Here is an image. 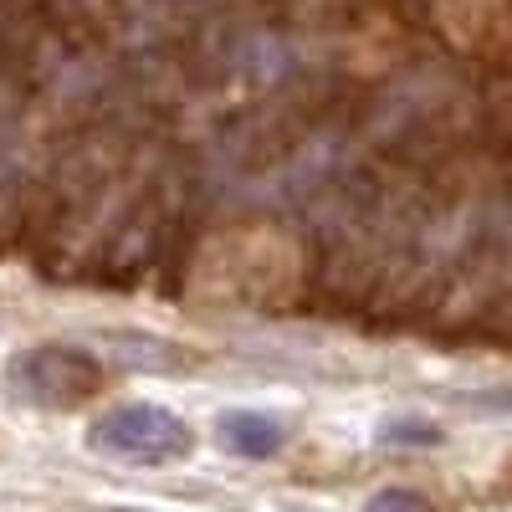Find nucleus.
<instances>
[{
  "instance_id": "obj_1",
  "label": "nucleus",
  "mask_w": 512,
  "mask_h": 512,
  "mask_svg": "<svg viewBox=\"0 0 512 512\" xmlns=\"http://www.w3.org/2000/svg\"><path fill=\"white\" fill-rule=\"evenodd\" d=\"M88 441L118 461H180L190 456L195 436H190V425L180 415H169L159 405H118L113 415H103Z\"/></svg>"
},
{
  "instance_id": "obj_4",
  "label": "nucleus",
  "mask_w": 512,
  "mask_h": 512,
  "mask_svg": "<svg viewBox=\"0 0 512 512\" xmlns=\"http://www.w3.org/2000/svg\"><path fill=\"white\" fill-rule=\"evenodd\" d=\"M369 512H425V502L410 497V492H379V497L369 502Z\"/></svg>"
},
{
  "instance_id": "obj_2",
  "label": "nucleus",
  "mask_w": 512,
  "mask_h": 512,
  "mask_svg": "<svg viewBox=\"0 0 512 512\" xmlns=\"http://www.w3.org/2000/svg\"><path fill=\"white\" fill-rule=\"evenodd\" d=\"M11 379L36 405H77V400H88L98 390V364L88 354H77V349L47 344V349H31L26 359H16Z\"/></svg>"
},
{
  "instance_id": "obj_5",
  "label": "nucleus",
  "mask_w": 512,
  "mask_h": 512,
  "mask_svg": "<svg viewBox=\"0 0 512 512\" xmlns=\"http://www.w3.org/2000/svg\"><path fill=\"white\" fill-rule=\"evenodd\" d=\"M390 441H436V431H431V425H395Z\"/></svg>"
},
{
  "instance_id": "obj_3",
  "label": "nucleus",
  "mask_w": 512,
  "mask_h": 512,
  "mask_svg": "<svg viewBox=\"0 0 512 512\" xmlns=\"http://www.w3.org/2000/svg\"><path fill=\"white\" fill-rule=\"evenodd\" d=\"M216 436H221L226 451H236V456H246V461H267V456H277L282 441H287L282 420H272V415H262V410H226L221 425H216Z\"/></svg>"
}]
</instances>
